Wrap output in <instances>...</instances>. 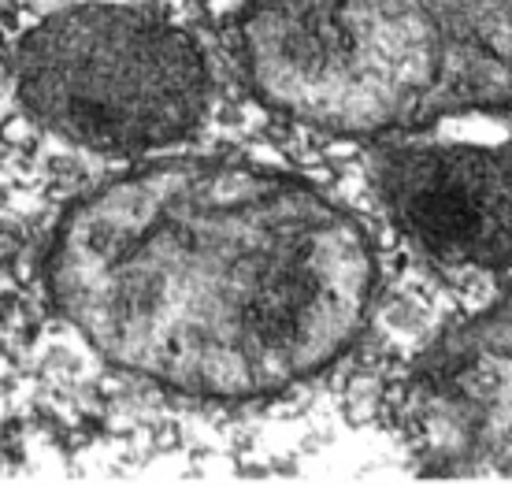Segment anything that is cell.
<instances>
[{"label":"cell","instance_id":"1","mask_svg":"<svg viewBox=\"0 0 512 490\" xmlns=\"http://www.w3.org/2000/svg\"><path fill=\"white\" fill-rule=\"evenodd\" d=\"M45 279L71 331L123 375L249 405L360 346L383 249L368 216L301 171L160 153L67 208Z\"/></svg>","mask_w":512,"mask_h":490},{"label":"cell","instance_id":"2","mask_svg":"<svg viewBox=\"0 0 512 490\" xmlns=\"http://www.w3.org/2000/svg\"><path fill=\"white\" fill-rule=\"evenodd\" d=\"M245 90L346 142L512 116V0H253L234 26Z\"/></svg>","mask_w":512,"mask_h":490},{"label":"cell","instance_id":"3","mask_svg":"<svg viewBox=\"0 0 512 490\" xmlns=\"http://www.w3.org/2000/svg\"><path fill=\"white\" fill-rule=\"evenodd\" d=\"M12 82L49 134L127 160L186 142L212 97L201 41L127 4H75L38 19L12 49Z\"/></svg>","mask_w":512,"mask_h":490},{"label":"cell","instance_id":"4","mask_svg":"<svg viewBox=\"0 0 512 490\" xmlns=\"http://www.w3.org/2000/svg\"><path fill=\"white\" fill-rule=\"evenodd\" d=\"M397 413L427 468L512 476V283L423 349Z\"/></svg>","mask_w":512,"mask_h":490},{"label":"cell","instance_id":"5","mask_svg":"<svg viewBox=\"0 0 512 490\" xmlns=\"http://www.w3.org/2000/svg\"><path fill=\"white\" fill-rule=\"evenodd\" d=\"M379 194L390 223L423 257L512 275V145L401 138L383 160Z\"/></svg>","mask_w":512,"mask_h":490}]
</instances>
